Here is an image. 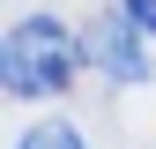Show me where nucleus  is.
Listing matches in <instances>:
<instances>
[{
  "mask_svg": "<svg viewBox=\"0 0 156 149\" xmlns=\"http://www.w3.org/2000/svg\"><path fill=\"white\" fill-rule=\"evenodd\" d=\"M15 149H82V134H74L67 119H45V127H30V134L15 142Z\"/></svg>",
  "mask_w": 156,
  "mask_h": 149,
  "instance_id": "obj_3",
  "label": "nucleus"
},
{
  "mask_svg": "<svg viewBox=\"0 0 156 149\" xmlns=\"http://www.w3.org/2000/svg\"><path fill=\"white\" fill-rule=\"evenodd\" d=\"M82 67L74 37L52 23V15H23L8 30V89L15 97H45V89H67V74Z\"/></svg>",
  "mask_w": 156,
  "mask_h": 149,
  "instance_id": "obj_1",
  "label": "nucleus"
},
{
  "mask_svg": "<svg viewBox=\"0 0 156 149\" xmlns=\"http://www.w3.org/2000/svg\"><path fill=\"white\" fill-rule=\"evenodd\" d=\"M141 23L119 8V15H97V30H89V67H104L112 82H149V52H141Z\"/></svg>",
  "mask_w": 156,
  "mask_h": 149,
  "instance_id": "obj_2",
  "label": "nucleus"
},
{
  "mask_svg": "<svg viewBox=\"0 0 156 149\" xmlns=\"http://www.w3.org/2000/svg\"><path fill=\"white\" fill-rule=\"evenodd\" d=\"M119 8H126V15H134V23H141V30L156 37V0H119Z\"/></svg>",
  "mask_w": 156,
  "mask_h": 149,
  "instance_id": "obj_4",
  "label": "nucleus"
}]
</instances>
